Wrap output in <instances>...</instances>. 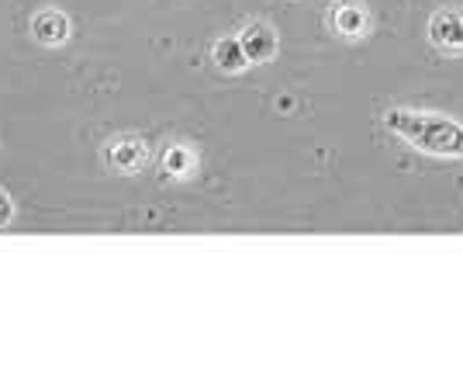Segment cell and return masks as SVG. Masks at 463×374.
I'll return each mask as SVG.
<instances>
[{"label":"cell","instance_id":"1","mask_svg":"<svg viewBox=\"0 0 463 374\" xmlns=\"http://www.w3.org/2000/svg\"><path fill=\"white\" fill-rule=\"evenodd\" d=\"M384 125L429 157H463V125L446 115L415 111V108H391L384 115Z\"/></svg>","mask_w":463,"mask_h":374},{"label":"cell","instance_id":"2","mask_svg":"<svg viewBox=\"0 0 463 374\" xmlns=\"http://www.w3.org/2000/svg\"><path fill=\"white\" fill-rule=\"evenodd\" d=\"M239 39H242V49H246L250 62H270L277 56V32H273L267 21L246 24V32Z\"/></svg>","mask_w":463,"mask_h":374},{"label":"cell","instance_id":"3","mask_svg":"<svg viewBox=\"0 0 463 374\" xmlns=\"http://www.w3.org/2000/svg\"><path fill=\"white\" fill-rule=\"evenodd\" d=\"M146 157H149V149H146V142L136 136H121L108 146V159H111V167L121 170V174L138 170V167L146 163Z\"/></svg>","mask_w":463,"mask_h":374},{"label":"cell","instance_id":"4","mask_svg":"<svg viewBox=\"0 0 463 374\" xmlns=\"http://www.w3.org/2000/svg\"><path fill=\"white\" fill-rule=\"evenodd\" d=\"M32 35L42 42V45H59V42L70 39V18L56 11V7H45L32 18Z\"/></svg>","mask_w":463,"mask_h":374},{"label":"cell","instance_id":"5","mask_svg":"<svg viewBox=\"0 0 463 374\" xmlns=\"http://www.w3.org/2000/svg\"><path fill=\"white\" fill-rule=\"evenodd\" d=\"M429 35L436 45L443 49H463V14L457 11H439L432 24H429Z\"/></svg>","mask_w":463,"mask_h":374},{"label":"cell","instance_id":"6","mask_svg":"<svg viewBox=\"0 0 463 374\" xmlns=\"http://www.w3.org/2000/svg\"><path fill=\"white\" fill-rule=\"evenodd\" d=\"M212 60H214V66L225 70V73H242L250 56H246V49H242V39H222V42H214Z\"/></svg>","mask_w":463,"mask_h":374},{"label":"cell","instance_id":"7","mask_svg":"<svg viewBox=\"0 0 463 374\" xmlns=\"http://www.w3.org/2000/svg\"><path fill=\"white\" fill-rule=\"evenodd\" d=\"M364 28H367V14H364V7H356V4H343V7H335V32H339V35L356 39V35H364Z\"/></svg>","mask_w":463,"mask_h":374},{"label":"cell","instance_id":"8","mask_svg":"<svg viewBox=\"0 0 463 374\" xmlns=\"http://www.w3.org/2000/svg\"><path fill=\"white\" fill-rule=\"evenodd\" d=\"M191 149H184V146H170L166 153H163V167H166V174H187L191 170Z\"/></svg>","mask_w":463,"mask_h":374},{"label":"cell","instance_id":"9","mask_svg":"<svg viewBox=\"0 0 463 374\" xmlns=\"http://www.w3.org/2000/svg\"><path fill=\"white\" fill-rule=\"evenodd\" d=\"M11 212H14V205H11V197L0 191V225L4 222H11Z\"/></svg>","mask_w":463,"mask_h":374}]
</instances>
